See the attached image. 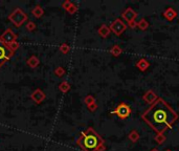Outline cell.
I'll list each match as a JSON object with an SVG mask.
<instances>
[{
	"instance_id": "cell-19",
	"label": "cell",
	"mask_w": 179,
	"mask_h": 151,
	"mask_svg": "<svg viewBox=\"0 0 179 151\" xmlns=\"http://www.w3.org/2000/svg\"><path fill=\"white\" fill-rule=\"evenodd\" d=\"M121 46H118V44H115V45H113L111 47V50H110V53H111V55H113L114 57H118L119 55L121 54Z\"/></svg>"
},
{
	"instance_id": "cell-22",
	"label": "cell",
	"mask_w": 179,
	"mask_h": 151,
	"mask_svg": "<svg viewBox=\"0 0 179 151\" xmlns=\"http://www.w3.org/2000/svg\"><path fill=\"white\" fill-rule=\"evenodd\" d=\"M84 102L87 106H89V105H91V104L95 103V99L92 97V95H87V97L84 99Z\"/></svg>"
},
{
	"instance_id": "cell-8",
	"label": "cell",
	"mask_w": 179,
	"mask_h": 151,
	"mask_svg": "<svg viewBox=\"0 0 179 151\" xmlns=\"http://www.w3.org/2000/svg\"><path fill=\"white\" fill-rule=\"evenodd\" d=\"M121 17L124 18V20H126L128 23H130L132 21H135L136 17H137V13L132 8H127L121 13Z\"/></svg>"
},
{
	"instance_id": "cell-3",
	"label": "cell",
	"mask_w": 179,
	"mask_h": 151,
	"mask_svg": "<svg viewBox=\"0 0 179 151\" xmlns=\"http://www.w3.org/2000/svg\"><path fill=\"white\" fill-rule=\"evenodd\" d=\"M8 19H10V21L13 24H15V26L20 27L21 25L24 24L25 21H27L28 17H27V15L20 8H17L16 10H14V12L12 14H10Z\"/></svg>"
},
{
	"instance_id": "cell-28",
	"label": "cell",
	"mask_w": 179,
	"mask_h": 151,
	"mask_svg": "<svg viewBox=\"0 0 179 151\" xmlns=\"http://www.w3.org/2000/svg\"><path fill=\"white\" fill-rule=\"evenodd\" d=\"M87 107H88V109L90 110L91 112H93V111H95V110L97 109V103H93V104H91V105L87 106Z\"/></svg>"
},
{
	"instance_id": "cell-24",
	"label": "cell",
	"mask_w": 179,
	"mask_h": 151,
	"mask_svg": "<svg viewBox=\"0 0 179 151\" xmlns=\"http://www.w3.org/2000/svg\"><path fill=\"white\" fill-rule=\"evenodd\" d=\"M25 26H26L27 31H29V32H33L34 29H36V24H35V22H33V21H29V22H27V24L25 25Z\"/></svg>"
},
{
	"instance_id": "cell-5",
	"label": "cell",
	"mask_w": 179,
	"mask_h": 151,
	"mask_svg": "<svg viewBox=\"0 0 179 151\" xmlns=\"http://www.w3.org/2000/svg\"><path fill=\"white\" fill-rule=\"evenodd\" d=\"M14 55V52L10 48V46L4 44L0 41V67L10 59V57Z\"/></svg>"
},
{
	"instance_id": "cell-17",
	"label": "cell",
	"mask_w": 179,
	"mask_h": 151,
	"mask_svg": "<svg viewBox=\"0 0 179 151\" xmlns=\"http://www.w3.org/2000/svg\"><path fill=\"white\" fill-rule=\"evenodd\" d=\"M137 27L140 29V31H146V29H148V27H149V22L145 18L140 19V20L137 22Z\"/></svg>"
},
{
	"instance_id": "cell-30",
	"label": "cell",
	"mask_w": 179,
	"mask_h": 151,
	"mask_svg": "<svg viewBox=\"0 0 179 151\" xmlns=\"http://www.w3.org/2000/svg\"><path fill=\"white\" fill-rule=\"evenodd\" d=\"M151 151H159V150H158V149H156V148H154V149H152Z\"/></svg>"
},
{
	"instance_id": "cell-1",
	"label": "cell",
	"mask_w": 179,
	"mask_h": 151,
	"mask_svg": "<svg viewBox=\"0 0 179 151\" xmlns=\"http://www.w3.org/2000/svg\"><path fill=\"white\" fill-rule=\"evenodd\" d=\"M178 113L161 98H158L142 114V120L157 134H163L178 120Z\"/></svg>"
},
{
	"instance_id": "cell-15",
	"label": "cell",
	"mask_w": 179,
	"mask_h": 151,
	"mask_svg": "<svg viewBox=\"0 0 179 151\" xmlns=\"http://www.w3.org/2000/svg\"><path fill=\"white\" fill-rule=\"evenodd\" d=\"M31 14L35 18H41L44 14V10L42 8V6L40 5H36L35 8L31 10Z\"/></svg>"
},
{
	"instance_id": "cell-12",
	"label": "cell",
	"mask_w": 179,
	"mask_h": 151,
	"mask_svg": "<svg viewBox=\"0 0 179 151\" xmlns=\"http://www.w3.org/2000/svg\"><path fill=\"white\" fill-rule=\"evenodd\" d=\"M110 33H111V31H110V27L107 26L106 24H102L101 26L99 27V29H97V34H99L100 36H101L102 38H107L108 36L110 35Z\"/></svg>"
},
{
	"instance_id": "cell-23",
	"label": "cell",
	"mask_w": 179,
	"mask_h": 151,
	"mask_svg": "<svg viewBox=\"0 0 179 151\" xmlns=\"http://www.w3.org/2000/svg\"><path fill=\"white\" fill-rule=\"evenodd\" d=\"M64 74H65V71H64L63 67L59 66V67H57V68L55 69V75H56V76H58V77H63Z\"/></svg>"
},
{
	"instance_id": "cell-11",
	"label": "cell",
	"mask_w": 179,
	"mask_h": 151,
	"mask_svg": "<svg viewBox=\"0 0 179 151\" xmlns=\"http://www.w3.org/2000/svg\"><path fill=\"white\" fill-rule=\"evenodd\" d=\"M163 17H165V18L167 19L168 21L172 22V21H173L174 19L177 17V12L174 10V8H167L165 10V12H163Z\"/></svg>"
},
{
	"instance_id": "cell-2",
	"label": "cell",
	"mask_w": 179,
	"mask_h": 151,
	"mask_svg": "<svg viewBox=\"0 0 179 151\" xmlns=\"http://www.w3.org/2000/svg\"><path fill=\"white\" fill-rule=\"evenodd\" d=\"M76 145L83 151H105V141L103 137L92 128L89 127L81 133L76 140Z\"/></svg>"
},
{
	"instance_id": "cell-13",
	"label": "cell",
	"mask_w": 179,
	"mask_h": 151,
	"mask_svg": "<svg viewBox=\"0 0 179 151\" xmlns=\"http://www.w3.org/2000/svg\"><path fill=\"white\" fill-rule=\"evenodd\" d=\"M135 65L140 71H146L147 69L150 67V63H149V61L146 60V59H139V60L136 62Z\"/></svg>"
},
{
	"instance_id": "cell-4",
	"label": "cell",
	"mask_w": 179,
	"mask_h": 151,
	"mask_svg": "<svg viewBox=\"0 0 179 151\" xmlns=\"http://www.w3.org/2000/svg\"><path fill=\"white\" fill-rule=\"evenodd\" d=\"M110 113L116 114L119 119L125 120V119L129 118L130 114H131V107H130L129 105H127L126 103H121L118 107H116L114 110H112Z\"/></svg>"
},
{
	"instance_id": "cell-14",
	"label": "cell",
	"mask_w": 179,
	"mask_h": 151,
	"mask_svg": "<svg viewBox=\"0 0 179 151\" xmlns=\"http://www.w3.org/2000/svg\"><path fill=\"white\" fill-rule=\"evenodd\" d=\"M39 63H40L39 59H38V57H36V56L29 57V58L27 59V61H26V64L28 65L31 68H36V67L39 65Z\"/></svg>"
},
{
	"instance_id": "cell-27",
	"label": "cell",
	"mask_w": 179,
	"mask_h": 151,
	"mask_svg": "<svg viewBox=\"0 0 179 151\" xmlns=\"http://www.w3.org/2000/svg\"><path fill=\"white\" fill-rule=\"evenodd\" d=\"M71 4H72L71 1H69V0H66V1H64L63 3H62V8H63L64 10L67 11L68 8H70V5H71Z\"/></svg>"
},
{
	"instance_id": "cell-10",
	"label": "cell",
	"mask_w": 179,
	"mask_h": 151,
	"mask_svg": "<svg viewBox=\"0 0 179 151\" xmlns=\"http://www.w3.org/2000/svg\"><path fill=\"white\" fill-rule=\"evenodd\" d=\"M157 99H158L157 95L153 90H151V89L147 91V92L144 95V97H142V100H144L145 102H147V103L151 104V105H152L155 101H157Z\"/></svg>"
},
{
	"instance_id": "cell-18",
	"label": "cell",
	"mask_w": 179,
	"mask_h": 151,
	"mask_svg": "<svg viewBox=\"0 0 179 151\" xmlns=\"http://www.w3.org/2000/svg\"><path fill=\"white\" fill-rule=\"evenodd\" d=\"M70 89V84L68 82H66V81H63V82L60 83L59 85V90L61 91V92L63 93H66L68 90Z\"/></svg>"
},
{
	"instance_id": "cell-20",
	"label": "cell",
	"mask_w": 179,
	"mask_h": 151,
	"mask_svg": "<svg viewBox=\"0 0 179 151\" xmlns=\"http://www.w3.org/2000/svg\"><path fill=\"white\" fill-rule=\"evenodd\" d=\"M166 137L163 134H156V137H154V141L156 142L158 145H163V143L166 142Z\"/></svg>"
},
{
	"instance_id": "cell-16",
	"label": "cell",
	"mask_w": 179,
	"mask_h": 151,
	"mask_svg": "<svg viewBox=\"0 0 179 151\" xmlns=\"http://www.w3.org/2000/svg\"><path fill=\"white\" fill-rule=\"evenodd\" d=\"M128 139L132 142V143H136V142L139 140V133L137 132V130H131L130 133L128 134Z\"/></svg>"
},
{
	"instance_id": "cell-26",
	"label": "cell",
	"mask_w": 179,
	"mask_h": 151,
	"mask_svg": "<svg viewBox=\"0 0 179 151\" xmlns=\"http://www.w3.org/2000/svg\"><path fill=\"white\" fill-rule=\"evenodd\" d=\"M8 46H10V50H13V52H15V50H18V48H19V46H20V44H19V42H13V43L12 44H10V45H8Z\"/></svg>"
},
{
	"instance_id": "cell-6",
	"label": "cell",
	"mask_w": 179,
	"mask_h": 151,
	"mask_svg": "<svg viewBox=\"0 0 179 151\" xmlns=\"http://www.w3.org/2000/svg\"><path fill=\"white\" fill-rule=\"evenodd\" d=\"M109 27H110V31H111L115 36H121V34L126 31L127 25H126V23L124 22L121 18H118L110 24Z\"/></svg>"
},
{
	"instance_id": "cell-31",
	"label": "cell",
	"mask_w": 179,
	"mask_h": 151,
	"mask_svg": "<svg viewBox=\"0 0 179 151\" xmlns=\"http://www.w3.org/2000/svg\"><path fill=\"white\" fill-rule=\"evenodd\" d=\"M165 151H171V150H169V149H167V150H165Z\"/></svg>"
},
{
	"instance_id": "cell-25",
	"label": "cell",
	"mask_w": 179,
	"mask_h": 151,
	"mask_svg": "<svg viewBox=\"0 0 179 151\" xmlns=\"http://www.w3.org/2000/svg\"><path fill=\"white\" fill-rule=\"evenodd\" d=\"M76 11H78V6H76V4L72 3L71 5H70V8L67 10V12L69 13V14H71V15H72V14H74V13H76Z\"/></svg>"
},
{
	"instance_id": "cell-9",
	"label": "cell",
	"mask_w": 179,
	"mask_h": 151,
	"mask_svg": "<svg viewBox=\"0 0 179 151\" xmlns=\"http://www.w3.org/2000/svg\"><path fill=\"white\" fill-rule=\"evenodd\" d=\"M45 98H46L45 92H44L43 90H41V89H39V88L36 89V90L31 95V99L33 100L36 104L42 103V102L45 100Z\"/></svg>"
},
{
	"instance_id": "cell-7",
	"label": "cell",
	"mask_w": 179,
	"mask_h": 151,
	"mask_svg": "<svg viewBox=\"0 0 179 151\" xmlns=\"http://www.w3.org/2000/svg\"><path fill=\"white\" fill-rule=\"evenodd\" d=\"M17 35L13 32L12 29H7L4 31V33L0 36V41H2L6 45H10L13 42H16Z\"/></svg>"
},
{
	"instance_id": "cell-21",
	"label": "cell",
	"mask_w": 179,
	"mask_h": 151,
	"mask_svg": "<svg viewBox=\"0 0 179 151\" xmlns=\"http://www.w3.org/2000/svg\"><path fill=\"white\" fill-rule=\"evenodd\" d=\"M59 50H61L62 54H65L66 55V54H68V53H69L70 47H69V45H68L67 43H62L61 45H60Z\"/></svg>"
},
{
	"instance_id": "cell-29",
	"label": "cell",
	"mask_w": 179,
	"mask_h": 151,
	"mask_svg": "<svg viewBox=\"0 0 179 151\" xmlns=\"http://www.w3.org/2000/svg\"><path fill=\"white\" fill-rule=\"evenodd\" d=\"M128 24H129L130 29H135V27L137 26V22H136V21H132V22L128 23Z\"/></svg>"
}]
</instances>
